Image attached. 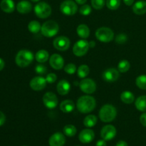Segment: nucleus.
<instances>
[{"instance_id":"nucleus-47","label":"nucleus","mask_w":146,"mask_h":146,"mask_svg":"<svg viewBox=\"0 0 146 146\" xmlns=\"http://www.w3.org/2000/svg\"><path fill=\"white\" fill-rule=\"evenodd\" d=\"M89 46L91 47H94V46H95V42H94V41H91V42L89 43Z\"/></svg>"},{"instance_id":"nucleus-14","label":"nucleus","mask_w":146,"mask_h":146,"mask_svg":"<svg viewBox=\"0 0 146 146\" xmlns=\"http://www.w3.org/2000/svg\"><path fill=\"white\" fill-rule=\"evenodd\" d=\"M119 71L114 68H110L106 70L102 74L104 81L107 82H114L119 78Z\"/></svg>"},{"instance_id":"nucleus-19","label":"nucleus","mask_w":146,"mask_h":146,"mask_svg":"<svg viewBox=\"0 0 146 146\" xmlns=\"http://www.w3.org/2000/svg\"><path fill=\"white\" fill-rule=\"evenodd\" d=\"M17 10L20 14H28L32 10V4L29 1L23 0L17 4Z\"/></svg>"},{"instance_id":"nucleus-28","label":"nucleus","mask_w":146,"mask_h":146,"mask_svg":"<svg viewBox=\"0 0 146 146\" xmlns=\"http://www.w3.org/2000/svg\"><path fill=\"white\" fill-rule=\"evenodd\" d=\"M97 123V117L94 115H88L84 118V124L86 127H94Z\"/></svg>"},{"instance_id":"nucleus-38","label":"nucleus","mask_w":146,"mask_h":146,"mask_svg":"<svg viewBox=\"0 0 146 146\" xmlns=\"http://www.w3.org/2000/svg\"><path fill=\"white\" fill-rule=\"evenodd\" d=\"M57 79V76L54 73H50V74H47L46 77V82L48 84H53L55 82Z\"/></svg>"},{"instance_id":"nucleus-39","label":"nucleus","mask_w":146,"mask_h":146,"mask_svg":"<svg viewBox=\"0 0 146 146\" xmlns=\"http://www.w3.org/2000/svg\"><path fill=\"white\" fill-rule=\"evenodd\" d=\"M127 40V36L125 35V34H120V35H118V36L116 37V39H115V41H116V42L118 43V44H123L124 42H125Z\"/></svg>"},{"instance_id":"nucleus-12","label":"nucleus","mask_w":146,"mask_h":146,"mask_svg":"<svg viewBox=\"0 0 146 146\" xmlns=\"http://www.w3.org/2000/svg\"><path fill=\"white\" fill-rule=\"evenodd\" d=\"M116 135V129L112 125H107L103 127L101 131V138L106 141H111Z\"/></svg>"},{"instance_id":"nucleus-44","label":"nucleus","mask_w":146,"mask_h":146,"mask_svg":"<svg viewBox=\"0 0 146 146\" xmlns=\"http://www.w3.org/2000/svg\"><path fill=\"white\" fill-rule=\"evenodd\" d=\"M135 0H123L124 3L126 4L127 6H131L134 3Z\"/></svg>"},{"instance_id":"nucleus-30","label":"nucleus","mask_w":146,"mask_h":146,"mask_svg":"<svg viewBox=\"0 0 146 146\" xmlns=\"http://www.w3.org/2000/svg\"><path fill=\"white\" fill-rule=\"evenodd\" d=\"M64 133L68 137H73L76 134L77 130L74 125L68 124L64 126Z\"/></svg>"},{"instance_id":"nucleus-45","label":"nucleus","mask_w":146,"mask_h":146,"mask_svg":"<svg viewBox=\"0 0 146 146\" xmlns=\"http://www.w3.org/2000/svg\"><path fill=\"white\" fill-rule=\"evenodd\" d=\"M4 66H5V64H4V60L0 58V71H1L4 68Z\"/></svg>"},{"instance_id":"nucleus-17","label":"nucleus","mask_w":146,"mask_h":146,"mask_svg":"<svg viewBox=\"0 0 146 146\" xmlns=\"http://www.w3.org/2000/svg\"><path fill=\"white\" fill-rule=\"evenodd\" d=\"M94 138H95V133L92 130L89 129V128H86V129H84L83 131H81L78 135L79 141L82 143H89L94 141Z\"/></svg>"},{"instance_id":"nucleus-16","label":"nucleus","mask_w":146,"mask_h":146,"mask_svg":"<svg viewBox=\"0 0 146 146\" xmlns=\"http://www.w3.org/2000/svg\"><path fill=\"white\" fill-rule=\"evenodd\" d=\"M66 143V138L61 133L57 132L53 134L48 140L50 146H64Z\"/></svg>"},{"instance_id":"nucleus-1","label":"nucleus","mask_w":146,"mask_h":146,"mask_svg":"<svg viewBox=\"0 0 146 146\" xmlns=\"http://www.w3.org/2000/svg\"><path fill=\"white\" fill-rule=\"evenodd\" d=\"M96 106L95 98L91 96H82L76 103L77 109L81 113H88L94 111Z\"/></svg>"},{"instance_id":"nucleus-26","label":"nucleus","mask_w":146,"mask_h":146,"mask_svg":"<svg viewBox=\"0 0 146 146\" xmlns=\"http://www.w3.org/2000/svg\"><path fill=\"white\" fill-rule=\"evenodd\" d=\"M121 99L124 104H131L135 101V96H134L133 94L131 91H125L121 94Z\"/></svg>"},{"instance_id":"nucleus-37","label":"nucleus","mask_w":146,"mask_h":146,"mask_svg":"<svg viewBox=\"0 0 146 146\" xmlns=\"http://www.w3.org/2000/svg\"><path fill=\"white\" fill-rule=\"evenodd\" d=\"M35 71L36 74H38V75H44L46 73L47 68L43 64H38L36 66L35 68Z\"/></svg>"},{"instance_id":"nucleus-6","label":"nucleus","mask_w":146,"mask_h":146,"mask_svg":"<svg viewBox=\"0 0 146 146\" xmlns=\"http://www.w3.org/2000/svg\"><path fill=\"white\" fill-rule=\"evenodd\" d=\"M34 12L38 18L46 19L51 15V7L46 2L41 1L36 4L34 7Z\"/></svg>"},{"instance_id":"nucleus-40","label":"nucleus","mask_w":146,"mask_h":146,"mask_svg":"<svg viewBox=\"0 0 146 146\" xmlns=\"http://www.w3.org/2000/svg\"><path fill=\"white\" fill-rule=\"evenodd\" d=\"M140 122L144 127H146V113L141 114L140 117Z\"/></svg>"},{"instance_id":"nucleus-21","label":"nucleus","mask_w":146,"mask_h":146,"mask_svg":"<svg viewBox=\"0 0 146 146\" xmlns=\"http://www.w3.org/2000/svg\"><path fill=\"white\" fill-rule=\"evenodd\" d=\"M133 11L137 15H143L146 13V1H138L133 6Z\"/></svg>"},{"instance_id":"nucleus-48","label":"nucleus","mask_w":146,"mask_h":146,"mask_svg":"<svg viewBox=\"0 0 146 146\" xmlns=\"http://www.w3.org/2000/svg\"><path fill=\"white\" fill-rule=\"evenodd\" d=\"M31 1H34V2H37V1H38L39 0H31Z\"/></svg>"},{"instance_id":"nucleus-41","label":"nucleus","mask_w":146,"mask_h":146,"mask_svg":"<svg viewBox=\"0 0 146 146\" xmlns=\"http://www.w3.org/2000/svg\"><path fill=\"white\" fill-rule=\"evenodd\" d=\"M6 121V116L1 111H0V126L3 125Z\"/></svg>"},{"instance_id":"nucleus-9","label":"nucleus","mask_w":146,"mask_h":146,"mask_svg":"<svg viewBox=\"0 0 146 146\" xmlns=\"http://www.w3.org/2000/svg\"><path fill=\"white\" fill-rule=\"evenodd\" d=\"M79 87L81 91L86 94H94L96 90V84L91 78H83L80 81Z\"/></svg>"},{"instance_id":"nucleus-34","label":"nucleus","mask_w":146,"mask_h":146,"mask_svg":"<svg viewBox=\"0 0 146 146\" xmlns=\"http://www.w3.org/2000/svg\"><path fill=\"white\" fill-rule=\"evenodd\" d=\"M91 5L95 9L100 10L105 5V0H91Z\"/></svg>"},{"instance_id":"nucleus-29","label":"nucleus","mask_w":146,"mask_h":146,"mask_svg":"<svg viewBox=\"0 0 146 146\" xmlns=\"http://www.w3.org/2000/svg\"><path fill=\"white\" fill-rule=\"evenodd\" d=\"M41 26L38 21L34 20V21H31L28 24V29L30 32L33 33V34H36L38 31L41 30Z\"/></svg>"},{"instance_id":"nucleus-18","label":"nucleus","mask_w":146,"mask_h":146,"mask_svg":"<svg viewBox=\"0 0 146 146\" xmlns=\"http://www.w3.org/2000/svg\"><path fill=\"white\" fill-rule=\"evenodd\" d=\"M57 92L61 96H65L69 93L71 90L70 83L66 80H61L58 83L56 86Z\"/></svg>"},{"instance_id":"nucleus-32","label":"nucleus","mask_w":146,"mask_h":146,"mask_svg":"<svg viewBox=\"0 0 146 146\" xmlns=\"http://www.w3.org/2000/svg\"><path fill=\"white\" fill-rule=\"evenodd\" d=\"M135 84L141 89L146 90V75L139 76L135 80Z\"/></svg>"},{"instance_id":"nucleus-43","label":"nucleus","mask_w":146,"mask_h":146,"mask_svg":"<svg viewBox=\"0 0 146 146\" xmlns=\"http://www.w3.org/2000/svg\"><path fill=\"white\" fill-rule=\"evenodd\" d=\"M115 146H128V143H127L125 141H118V143H117L116 145H115Z\"/></svg>"},{"instance_id":"nucleus-33","label":"nucleus","mask_w":146,"mask_h":146,"mask_svg":"<svg viewBox=\"0 0 146 146\" xmlns=\"http://www.w3.org/2000/svg\"><path fill=\"white\" fill-rule=\"evenodd\" d=\"M121 5V0H107L106 6L109 9L116 10Z\"/></svg>"},{"instance_id":"nucleus-22","label":"nucleus","mask_w":146,"mask_h":146,"mask_svg":"<svg viewBox=\"0 0 146 146\" xmlns=\"http://www.w3.org/2000/svg\"><path fill=\"white\" fill-rule=\"evenodd\" d=\"M1 10L6 13H11L14 11L15 4L13 0H1L0 3Z\"/></svg>"},{"instance_id":"nucleus-15","label":"nucleus","mask_w":146,"mask_h":146,"mask_svg":"<svg viewBox=\"0 0 146 146\" xmlns=\"http://www.w3.org/2000/svg\"><path fill=\"white\" fill-rule=\"evenodd\" d=\"M49 64L54 69L61 70L64 68V60L61 55L58 54H54L49 58Z\"/></svg>"},{"instance_id":"nucleus-11","label":"nucleus","mask_w":146,"mask_h":146,"mask_svg":"<svg viewBox=\"0 0 146 146\" xmlns=\"http://www.w3.org/2000/svg\"><path fill=\"white\" fill-rule=\"evenodd\" d=\"M44 105L48 109H54L57 106L58 98L55 94L52 92H47L43 96Z\"/></svg>"},{"instance_id":"nucleus-24","label":"nucleus","mask_w":146,"mask_h":146,"mask_svg":"<svg viewBox=\"0 0 146 146\" xmlns=\"http://www.w3.org/2000/svg\"><path fill=\"white\" fill-rule=\"evenodd\" d=\"M48 58H49V54L47 51L44 49L39 50L37 51L36 54H35V58L38 63H45L46 61H48Z\"/></svg>"},{"instance_id":"nucleus-8","label":"nucleus","mask_w":146,"mask_h":146,"mask_svg":"<svg viewBox=\"0 0 146 146\" xmlns=\"http://www.w3.org/2000/svg\"><path fill=\"white\" fill-rule=\"evenodd\" d=\"M89 43L85 39H81L75 43L73 47V53L78 57L85 55L89 48Z\"/></svg>"},{"instance_id":"nucleus-5","label":"nucleus","mask_w":146,"mask_h":146,"mask_svg":"<svg viewBox=\"0 0 146 146\" xmlns=\"http://www.w3.org/2000/svg\"><path fill=\"white\" fill-rule=\"evenodd\" d=\"M96 37L98 41L104 43L110 42L113 39L114 33L108 27H100L96 30L95 34Z\"/></svg>"},{"instance_id":"nucleus-46","label":"nucleus","mask_w":146,"mask_h":146,"mask_svg":"<svg viewBox=\"0 0 146 146\" xmlns=\"http://www.w3.org/2000/svg\"><path fill=\"white\" fill-rule=\"evenodd\" d=\"M75 1L78 4H84L86 2L87 0H75Z\"/></svg>"},{"instance_id":"nucleus-25","label":"nucleus","mask_w":146,"mask_h":146,"mask_svg":"<svg viewBox=\"0 0 146 146\" xmlns=\"http://www.w3.org/2000/svg\"><path fill=\"white\" fill-rule=\"evenodd\" d=\"M135 108L141 112H146V96H141L135 102Z\"/></svg>"},{"instance_id":"nucleus-31","label":"nucleus","mask_w":146,"mask_h":146,"mask_svg":"<svg viewBox=\"0 0 146 146\" xmlns=\"http://www.w3.org/2000/svg\"><path fill=\"white\" fill-rule=\"evenodd\" d=\"M131 68V64L127 60H122L118 64V70L121 73H125Z\"/></svg>"},{"instance_id":"nucleus-3","label":"nucleus","mask_w":146,"mask_h":146,"mask_svg":"<svg viewBox=\"0 0 146 146\" xmlns=\"http://www.w3.org/2000/svg\"><path fill=\"white\" fill-rule=\"evenodd\" d=\"M99 118L104 123H110L113 121L117 115V110L111 104L104 105L100 109Z\"/></svg>"},{"instance_id":"nucleus-4","label":"nucleus","mask_w":146,"mask_h":146,"mask_svg":"<svg viewBox=\"0 0 146 146\" xmlns=\"http://www.w3.org/2000/svg\"><path fill=\"white\" fill-rule=\"evenodd\" d=\"M59 31L58 24L54 20L45 21L41 26V34L46 37H53L58 34Z\"/></svg>"},{"instance_id":"nucleus-23","label":"nucleus","mask_w":146,"mask_h":146,"mask_svg":"<svg viewBox=\"0 0 146 146\" xmlns=\"http://www.w3.org/2000/svg\"><path fill=\"white\" fill-rule=\"evenodd\" d=\"M77 34L81 38H87L90 35V29L86 24H80L76 29Z\"/></svg>"},{"instance_id":"nucleus-35","label":"nucleus","mask_w":146,"mask_h":146,"mask_svg":"<svg viewBox=\"0 0 146 146\" xmlns=\"http://www.w3.org/2000/svg\"><path fill=\"white\" fill-rule=\"evenodd\" d=\"M79 12L81 15L88 16L91 13V7L88 4H84L79 9Z\"/></svg>"},{"instance_id":"nucleus-42","label":"nucleus","mask_w":146,"mask_h":146,"mask_svg":"<svg viewBox=\"0 0 146 146\" xmlns=\"http://www.w3.org/2000/svg\"><path fill=\"white\" fill-rule=\"evenodd\" d=\"M96 146H106V142L105 140H99L98 141V142L96 143Z\"/></svg>"},{"instance_id":"nucleus-13","label":"nucleus","mask_w":146,"mask_h":146,"mask_svg":"<svg viewBox=\"0 0 146 146\" xmlns=\"http://www.w3.org/2000/svg\"><path fill=\"white\" fill-rule=\"evenodd\" d=\"M46 80L42 76H36L30 81V87L36 91H42L46 86Z\"/></svg>"},{"instance_id":"nucleus-27","label":"nucleus","mask_w":146,"mask_h":146,"mask_svg":"<svg viewBox=\"0 0 146 146\" xmlns=\"http://www.w3.org/2000/svg\"><path fill=\"white\" fill-rule=\"evenodd\" d=\"M90 68L86 64H83L78 67V70H77V75L79 78H84L89 74Z\"/></svg>"},{"instance_id":"nucleus-7","label":"nucleus","mask_w":146,"mask_h":146,"mask_svg":"<svg viewBox=\"0 0 146 146\" xmlns=\"http://www.w3.org/2000/svg\"><path fill=\"white\" fill-rule=\"evenodd\" d=\"M60 10L65 15L72 16L78 11V6L72 0H65L60 5Z\"/></svg>"},{"instance_id":"nucleus-2","label":"nucleus","mask_w":146,"mask_h":146,"mask_svg":"<svg viewBox=\"0 0 146 146\" xmlns=\"http://www.w3.org/2000/svg\"><path fill=\"white\" fill-rule=\"evenodd\" d=\"M34 54L31 51L27 49L20 50L15 57V62L18 66L25 68L32 63L34 60Z\"/></svg>"},{"instance_id":"nucleus-10","label":"nucleus","mask_w":146,"mask_h":146,"mask_svg":"<svg viewBox=\"0 0 146 146\" xmlns=\"http://www.w3.org/2000/svg\"><path fill=\"white\" fill-rule=\"evenodd\" d=\"M71 41L69 38L64 36H58L53 41V45L54 48L60 51H65L70 47Z\"/></svg>"},{"instance_id":"nucleus-36","label":"nucleus","mask_w":146,"mask_h":146,"mask_svg":"<svg viewBox=\"0 0 146 146\" xmlns=\"http://www.w3.org/2000/svg\"><path fill=\"white\" fill-rule=\"evenodd\" d=\"M64 71L66 74L72 75V74H75L76 71V66L74 64H68L64 67Z\"/></svg>"},{"instance_id":"nucleus-20","label":"nucleus","mask_w":146,"mask_h":146,"mask_svg":"<svg viewBox=\"0 0 146 146\" xmlns=\"http://www.w3.org/2000/svg\"><path fill=\"white\" fill-rule=\"evenodd\" d=\"M75 108V104L71 100H64L60 104V110L64 113L72 112Z\"/></svg>"}]
</instances>
